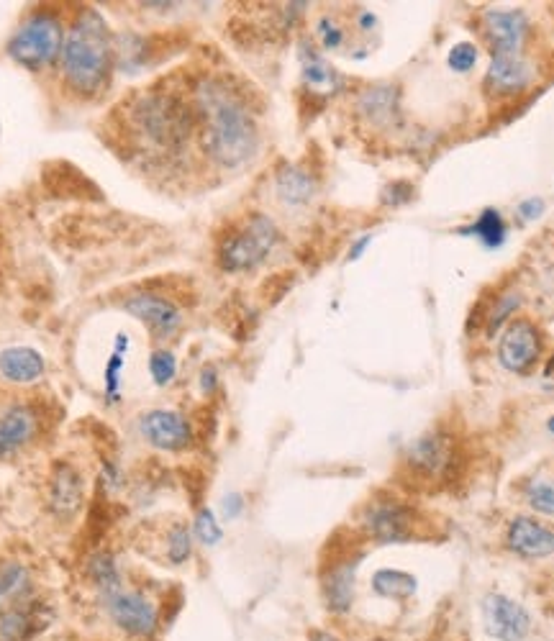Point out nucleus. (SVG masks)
Listing matches in <instances>:
<instances>
[{"label":"nucleus","mask_w":554,"mask_h":641,"mask_svg":"<svg viewBox=\"0 0 554 641\" xmlns=\"http://www.w3.org/2000/svg\"><path fill=\"white\" fill-rule=\"evenodd\" d=\"M303 77H306V83L313 85V88H326L329 83H334V72L319 57L308 59L306 67H303Z\"/></svg>","instance_id":"7c9ffc66"},{"label":"nucleus","mask_w":554,"mask_h":641,"mask_svg":"<svg viewBox=\"0 0 554 641\" xmlns=\"http://www.w3.org/2000/svg\"><path fill=\"white\" fill-rule=\"evenodd\" d=\"M539 354H542V334L529 318H516L506 329L498 347V359L508 372L524 375L531 367L537 365Z\"/></svg>","instance_id":"6e6552de"},{"label":"nucleus","mask_w":554,"mask_h":641,"mask_svg":"<svg viewBox=\"0 0 554 641\" xmlns=\"http://www.w3.org/2000/svg\"><path fill=\"white\" fill-rule=\"evenodd\" d=\"M39 431V416L31 406H13L0 416V459L13 457L16 452L34 442Z\"/></svg>","instance_id":"2eb2a0df"},{"label":"nucleus","mask_w":554,"mask_h":641,"mask_svg":"<svg viewBox=\"0 0 554 641\" xmlns=\"http://www.w3.org/2000/svg\"><path fill=\"white\" fill-rule=\"evenodd\" d=\"M475 62H478V49L467 42L457 44V47H452V52H449V67H452L454 72H470L472 67H475Z\"/></svg>","instance_id":"2f4dec72"},{"label":"nucleus","mask_w":554,"mask_h":641,"mask_svg":"<svg viewBox=\"0 0 554 641\" xmlns=\"http://www.w3.org/2000/svg\"><path fill=\"white\" fill-rule=\"evenodd\" d=\"M529 506L544 516H554V477H537L526 485Z\"/></svg>","instance_id":"bb28decb"},{"label":"nucleus","mask_w":554,"mask_h":641,"mask_svg":"<svg viewBox=\"0 0 554 641\" xmlns=\"http://www.w3.org/2000/svg\"><path fill=\"white\" fill-rule=\"evenodd\" d=\"M213 385H216V372L213 370H206L203 372V390H213Z\"/></svg>","instance_id":"58836bf2"},{"label":"nucleus","mask_w":554,"mask_h":641,"mask_svg":"<svg viewBox=\"0 0 554 641\" xmlns=\"http://www.w3.org/2000/svg\"><path fill=\"white\" fill-rule=\"evenodd\" d=\"M88 577L98 585V590H101L103 595L121 588V575H118L116 562H113V557L108 552H95L93 557L88 559Z\"/></svg>","instance_id":"393cba45"},{"label":"nucleus","mask_w":554,"mask_h":641,"mask_svg":"<svg viewBox=\"0 0 554 641\" xmlns=\"http://www.w3.org/2000/svg\"><path fill=\"white\" fill-rule=\"evenodd\" d=\"M411 465L419 467L429 477L442 475L449 465H452V444L447 436H424L413 444L411 449Z\"/></svg>","instance_id":"aec40b11"},{"label":"nucleus","mask_w":554,"mask_h":641,"mask_svg":"<svg viewBox=\"0 0 554 641\" xmlns=\"http://www.w3.org/2000/svg\"><path fill=\"white\" fill-rule=\"evenodd\" d=\"M195 536H198V539H201L206 547H213V544L221 542L224 529H221V524L216 521V516H213L211 508H201V511H198V516H195Z\"/></svg>","instance_id":"c85d7f7f"},{"label":"nucleus","mask_w":554,"mask_h":641,"mask_svg":"<svg viewBox=\"0 0 554 641\" xmlns=\"http://www.w3.org/2000/svg\"><path fill=\"white\" fill-rule=\"evenodd\" d=\"M131 124L149 144L165 152H177L193 136L195 111L183 95L170 90H152L134 103Z\"/></svg>","instance_id":"7ed1b4c3"},{"label":"nucleus","mask_w":554,"mask_h":641,"mask_svg":"<svg viewBox=\"0 0 554 641\" xmlns=\"http://www.w3.org/2000/svg\"><path fill=\"white\" fill-rule=\"evenodd\" d=\"M485 631L498 641H521L531 631V616L521 603L501 593L483 600Z\"/></svg>","instance_id":"1a4fd4ad"},{"label":"nucleus","mask_w":554,"mask_h":641,"mask_svg":"<svg viewBox=\"0 0 554 641\" xmlns=\"http://www.w3.org/2000/svg\"><path fill=\"white\" fill-rule=\"evenodd\" d=\"M395 98H398V95H395L393 88H372L360 98V111L365 113L370 121H375V124H385V121H390L393 113L398 111Z\"/></svg>","instance_id":"b1692460"},{"label":"nucleus","mask_w":554,"mask_h":641,"mask_svg":"<svg viewBox=\"0 0 554 641\" xmlns=\"http://www.w3.org/2000/svg\"><path fill=\"white\" fill-rule=\"evenodd\" d=\"M367 244H370V236H365V239H360V242L354 244V249H352V254H349V259H357V257H360L362 249H365Z\"/></svg>","instance_id":"ea45409f"},{"label":"nucleus","mask_w":554,"mask_h":641,"mask_svg":"<svg viewBox=\"0 0 554 641\" xmlns=\"http://www.w3.org/2000/svg\"><path fill=\"white\" fill-rule=\"evenodd\" d=\"M372 588L383 598L406 600L416 593V577L398 570H380L378 575L372 577Z\"/></svg>","instance_id":"5701e85b"},{"label":"nucleus","mask_w":554,"mask_h":641,"mask_svg":"<svg viewBox=\"0 0 554 641\" xmlns=\"http://www.w3.org/2000/svg\"><path fill=\"white\" fill-rule=\"evenodd\" d=\"M49 506L54 516L62 521H72L83 506V480L80 472L67 462H59L49 480Z\"/></svg>","instance_id":"ddd939ff"},{"label":"nucleus","mask_w":554,"mask_h":641,"mask_svg":"<svg viewBox=\"0 0 554 641\" xmlns=\"http://www.w3.org/2000/svg\"><path fill=\"white\" fill-rule=\"evenodd\" d=\"M549 431H552V434H554V416L549 418Z\"/></svg>","instance_id":"79ce46f5"},{"label":"nucleus","mask_w":554,"mask_h":641,"mask_svg":"<svg viewBox=\"0 0 554 641\" xmlns=\"http://www.w3.org/2000/svg\"><path fill=\"white\" fill-rule=\"evenodd\" d=\"M31 590H34L31 572L21 562H13V559L3 562L0 565V616L29 603Z\"/></svg>","instance_id":"6ab92c4d"},{"label":"nucleus","mask_w":554,"mask_h":641,"mask_svg":"<svg viewBox=\"0 0 554 641\" xmlns=\"http://www.w3.org/2000/svg\"><path fill=\"white\" fill-rule=\"evenodd\" d=\"M139 431L152 447L165 449V452H180L193 442V429H190L188 418L177 411H165V408L144 413L142 421H139Z\"/></svg>","instance_id":"9d476101"},{"label":"nucleus","mask_w":554,"mask_h":641,"mask_svg":"<svg viewBox=\"0 0 554 641\" xmlns=\"http://www.w3.org/2000/svg\"><path fill=\"white\" fill-rule=\"evenodd\" d=\"M529 31V21L521 11H488L485 13V36L496 54H519Z\"/></svg>","instance_id":"f8f14e48"},{"label":"nucleus","mask_w":554,"mask_h":641,"mask_svg":"<svg viewBox=\"0 0 554 641\" xmlns=\"http://www.w3.org/2000/svg\"><path fill=\"white\" fill-rule=\"evenodd\" d=\"M277 242V229L270 218L254 213L239 229L224 236L219 247V265L226 272L252 270L270 254Z\"/></svg>","instance_id":"20e7f679"},{"label":"nucleus","mask_w":554,"mask_h":641,"mask_svg":"<svg viewBox=\"0 0 554 641\" xmlns=\"http://www.w3.org/2000/svg\"><path fill=\"white\" fill-rule=\"evenodd\" d=\"M221 511H224V518H229V521H231V518H236L239 513L244 511V498H242V495H236V493L226 495Z\"/></svg>","instance_id":"c9c22d12"},{"label":"nucleus","mask_w":554,"mask_h":641,"mask_svg":"<svg viewBox=\"0 0 554 641\" xmlns=\"http://www.w3.org/2000/svg\"><path fill=\"white\" fill-rule=\"evenodd\" d=\"M193 554V536L185 524H175L167 534V559L170 565H183Z\"/></svg>","instance_id":"cd10ccee"},{"label":"nucleus","mask_w":554,"mask_h":641,"mask_svg":"<svg viewBox=\"0 0 554 641\" xmlns=\"http://www.w3.org/2000/svg\"><path fill=\"white\" fill-rule=\"evenodd\" d=\"M124 349H126V344L121 349H118L116 354H113L111 362H108V367H106V395H108V400H116V395H121V393H118V385H121Z\"/></svg>","instance_id":"473e14b6"},{"label":"nucleus","mask_w":554,"mask_h":641,"mask_svg":"<svg viewBox=\"0 0 554 641\" xmlns=\"http://www.w3.org/2000/svg\"><path fill=\"white\" fill-rule=\"evenodd\" d=\"M113 70V42L106 21L95 8L75 18L62 44V75L75 93L93 98L103 93Z\"/></svg>","instance_id":"f03ea898"},{"label":"nucleus","mask_w":554,"mask_h":641,"mask_svg":"<svg viewBox=\"0 0 554 641\" xmlns=\"http://www.w3.org/2000/svg\"><path fill=\"white\" fill-rule=\"evenodd\" d=\"M62 24L52 13H34L26 18L21 29L13 34L8 44V54L18 65L36 72L52 65L57 54H62Z\"/></svg>","instance_id":"39448f33"},{"label":"nucleus","mask_w":554,"mask_h":641,"mask_svg":"<svg viewBox=\"0 0 554 641\" xmlns=\"http://www.w3.org/2000/svg\"><path fill=\"white\" fill-rule=\"evenodd\" d=\"M47 365H44L42 352H36L31 347H6L0 349V375L6 377L8 383L29 385L36 383L44 375Z\"/></svg>","instance_id":"f3484780"},{"label":"nucleus","mask_w":554,"mask_h":641,"mask_svg":"<svg viewBox=\"0 0 554 641\" xmlns=\"http://www.w3.org/2000/svg\"><path fill=\"white\" fill-rule=\"evenodd\" d=\"M531 83V67L519 54H496L490 62V70L485 75V85L490 93L508 95L519 93Z\"/></svg>","instance_id":"dca6fc26"},{"label":"nucleus","mask_w":554,"mask_h":641,"mask_svg":"<svg viewBox=\"0 0 554 641\" xmlns=\"http://www.w3.org/2000/svg\"><path fill=\"white\" fill-rule=\"evenodd\" d=\"M542 211H544V200L542 198H529L519 206L521 218H526V221H529V218H537Z\"/></svg>","instance_id":"e433bc0d"},{"label":"nucleus","mask_w":554,"mask_h":641,"mask_svg":"<svg viewBox=\"0 0 554 641\" xmlns=\"http://www.w3.org/2000/svg\"><path fill=\"white\" fill-rule=\"evenodd\" d=\"M465 234H475L478 239H483L488 247H498V244H503V239H506V224H503L501 213L488 208V211L475 221V226L467 229Z\"/></svg>","instance_id":"a878e982"},{"label":"nucleus","mask_w":554,"mask_h":641,"mask_svg":"<svg viewBox=\"0 0 554 641\" xmlns=\"http://www.w3.org/2000/svg\"><path fill=\"white\" fill-rule=\"evenodd\" d=\"M308 641H342V639L329 634V631H311V634H308Z\"/></svg>","instance_id":"4c0bfd02"},{"label":"nucleus","mask_w":554,"mask_h":641,"mask_svg":"<svg viewBox=\"0 0 554 641\" xmlns=\"http://www.w3.org/2000/svg\"><path fill=\"white\" fill-rule=\"evenodd\" d=\"M508 547L526 559L549 557L554 554V531L534 518H513L508 526Z\"/></svg>","instance_id":"4468645a"},{"label":"nucleus","mask_w":554,"mask_h":641,"mask_svg":"<svg viewBox=\"0 0 554 641\" xmlns=\"http://www.w3.org/2000/svg\"><path fill=\"white\" fill-rule=\"evenodd\" d=\"M106 598V611L111 616L113 624L121 631H126L129 636H139V639H147L157 631L160 626V616H157V608L149 598H144L142 593H134V590H113V593L103 595Z\"/></svg>","instance_id":"423d86ee"},{"label":"nucleus","mask_w":554,"mask_h":641,"mask_svg":"<svg viewBox=\"0 0 554 641\" xmlns=\"http://www.w3.org/2000/svg\"><path fill=\"white\" fill-rule=\"evenodd\" d=\"M354 572H357V559H344V562H336L334 567L326 570L324 598L329 611H349L354 598Z\"/></svg>","instance_id":"a211bd4d"},{"label":"nucleus","mask_w":554,"mask_h":641,"mask_svg":"<svg viewBox=\"0 0 554 641\" xmlns=\"http://www.w3.org/2000/svg\"><path fill=\"white\" fill-rule=\"evenodd\" d=\"M149 372H152V380L157 385L172 383V377H175V372H177L175 354L165 352V349L154 352L152 359H149Z\"/></svg>","instance_id":"c756f323"},{"label":"nucleus","mask_w":554,"mask_h":641,"mask_svg":"<svg viewBox=\"0 0 554 641\" xmlns=\"http://www.w3.org/2000/svg\"><path fill=\"white\" fill-rule=\"evenodd\" d=\"M39 631V616L29 603L0 616V641H29Z\"/></svg>","instance_id":"4be33fe9"},{"label":"nucleus","mask_w":554,"mask_h":641,"mask_svg":"<svg viewBox=\"0 0 554 641\" xmlns=\"http://www.w3.org/2000/svg\"><path fill=\"white\" fill-rule=\"evenodd\" d=\"M547 372H549V375H552V372H554V357H552V362H549V367H547Z\"/></svg>","instance_id":"a19ab883"},{"label":"nucleus","mask_w":554,"mask_h":641,"mask_svg":"<svg viewBox=\"0 0 554 641\" xmlns=\"http://www.w3.org/2000/svg\"><path fill=\"white\" fill-rule=\"evenodd\" d=\"M313 190H316L313 177L301 167H285V170L277 172V193L290 206L308 203L313 198Z\"/></svg>","instance_id":"412c9836"},{"label":"nucleus","mask_w":554,"mask_h":641,"mask_svg":"<svg viewBox=\"0 0 554 641\" xmlns=\"http://www.w3.org/2000/svg\"><path fill=\"white\" fill-rule=\"evenodd\" d=\"M367 534L380 544H403L413 536L416 516L411 508L395 503V500H375L370 503L362 518Z\"/></svg>","instance_id":"0eeeda50"},{"label":"nucleus","mask_w":554,"mask_h":641,"mask_svg":"<svg viewBox=\"0 0 554 641\" xmlns=\"http://www.w3.org/2000/svg\"><path fill=\"white\" fill-rule=\"evenodd\" d=\"M319 36H321V44H324V49H339L344 42V31L339 29L336 24H331L329 18H324L319 24Z\"/></svg>","instance_id":"f704fd0d"},{"label":"nucleus","mask_w":554,"mask_h":641,"mask_svg":"<svg viewBox=\"0 0 554 641\" xmlns=\"http://www.w3.org/2000/svg\"><path fill=\"white\" fill-rule=\"evenodd\" d=\"M124 308L131 313V316L144 321V324L154 331V336H160V339H170V336L180 329V324H183V313H180V308H177L175 303H170L167 298H162V295H154V293L129 295V298L124 300Z\"/></svg>","instance_id":"9b49d317"},{"label":"nucleus","mask_w":554,"mask_h":641,"mask_svg":"<svg viewBox=\"0 0 554 641\" xmlns=\"http://www.w3.org/2000/svg\"><path fill=\"white\" fill-rule=\"evenodd\" d=\"M195 113L201 116V144L208 157L226 170L247 165L260 147V129L252 111L224 80L211 77L195 90Z\"/></svg>","instance_id":"f257e3e1"},{"label":"nucleus","mask_w":554,"mask_h":641,"mask_svg":"<svg viewBox=\"0 0 554 641\" xmlns=\"http://www.w3.org/2000/svg\"><path fill=\"white\" fill-rule=\"evenodd\" d=\"M516 306H519V298H516V295H503L498 308H493V313L488 316V334L501 329V324L508 318V313H511Z\"/></svg>","instance_id":"72a5a7b5"}]
</instances>
